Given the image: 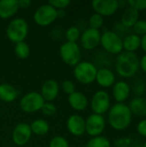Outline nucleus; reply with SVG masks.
<instances>
[{
  "label": "nucleus",
  "instance_id": "nucleus-29",
  "mask_svg": "<svg viewBox=\"0 0 146 147\" xmlns=\"http://www.w3.org/2000/svg\"><path fill=\"white\" fill-rule=\"evenodd\" d=\"M104 24V17L97 13L92 14L89 18V25L90 28L99 30Z\"/></svg>",
  "mask_w": 146,
  "mask_h": 147
},
{
  "label": "nucleus",
  "instance_id": "nucleus-11",
  "mask_svg": "<svg viewBox=\"0 0 146 147\" xmlns=\"http://www.w3.org/2000/svg\"><path fill=\"white\" fill-rule=\"evenodd\" d=\"M95 13L102 16H111L119 9V2L117 0H94L91 3Z\"/></svg>",
  "mask_w": 146,
  "mask_h": 147
},
{
  "label": "nucleus",
  "instance_id": "nucleus-36",
  "mask_svg": "<svg viewBox=\"0 0 146 147\" xmlns=\"http://www.w3.org/2000/svg\"><path fill=\"white\" fill-rule=\"evenodd\" d=\"M133 144V140L129 137H122L117 139L114 142V147H131Z\"/></svg>",
  "mask_w": 146,
  "mask_h": 147
},
{
  "label": "nucleus",
  "instance_id": "nucleus-23",
  "mask_svg": "<svg viewBox=\"0 0 146 147\" xmlns=\"http://www.w3.org/2000/svg\"><path fill=\"white\" fill-rule=\"evenodd\" d=\"M19 95L18 90L11 84L3 83L0 84V100L4 102H14Z\"/></svg>",
  "mask_w": 146,
  "mask_h": 147
},
{
  "label": "nucleus",
  "instance_id": "nucleus-42",
  "mask_svg": "<svg viewBox=\"0 0 146 147\" xmlns=\"http://www.w3.org/2000/svg\"><path fill=\"white\" fill-rule=\"evenodd\" d=\"M131 147H142V144L139 143V142H134L132 144Z\"/></svg>",
  "mask_w": 146,
  "mask_h": 147
},
{
  "label": "nucleus",
  "instance_id": "nucleus-37",
  "mask_svg": "<svg viewBox=\"0 0 146 147\" xmlns=\"http://www.w3.org/2000/svg\"><path fill=\"white\" fill-rule=\"evenodd\" d=\"M114 32H115V33H116L117 34H119L120 37H121V35H125V36L127 35V34H128V32L130 31V28H126L123 24L120 23V22L115 23V25H114Z\"/></svg>",
  "mask_w": 146,
  "mask_h": 147
},
{
  "label": "nucleus",
  "instance_id": "nucleus-35",
  "mask_svg": "<svg viewBox=\"0 0 146 147\" xmlns=\"http://www.w3.org/2000/svg\"><path fill=\"white\" fill-rule=\"evenodd\" d=\"M61 87H62V90H64L65 93L68 94V95H71L72 93H74L76 90V86H75V84L69 80V79H66V80H64L62 82V84H61Z\"/></svg>",
  "mask_w": 146,
  "mask_h": 147
},
{
  "label": "nucleus",
  "instance_id": "nucleus-20",
  "mask_svg": "<svg viewBox=\"0 0 146 147\" xmlns=\"http://www.w3.org/2000/svg\"><path fill=\"white\" fill-rule=\"evenodd\" d=\"M139 19V12L128 6L123 11L120 17V23L127 28H132Z\"/></svg>",
  "mask_w": 146,
  "mask_h": 147
},
{
  "label": "nucleus",
  "instance_id": "nucleus-31",
  "mask_svg": "<svg viewBox=\"0 0 146 147\" xmlns=\"http://www.w3.org/2000/svg\"><path fill=\"white\" fill-rule=\"evenodd\" d=\"M49 147H70V146L65 138L62 136H55L51 140Z\"/></svg>",
  "mask_w": 146,
  "mask_h": 147
},
{
  "label": "nucleus",
  "instance_id": "nucleus-38",
  "mask_svg": "<svg viewBox=\"0 0 146 147\" xmlns=\"http://www.w3.org/2000/svg\"><path fill=\"white\" fill-rule=\"evenodd\" d=\"M137 132L140 136L146 138V119L141 120L138 123V125H137Z\"/></svg>",
  "mask_w": 146,
  "mask_h": 147
},
{
  "label": "nucleus",
  "instance_id": "nucleus-4",
  "mask_svg": "<svg viewBox=\"0 0 146 147\" xmlns=\"http://www.w3.org/2000/svg\"><path fill=\"white\" fill-rule=\"evenodd\" d=\"M97 67L89 61H80L74 66L73 74L77 82L82 84H90L96 81Z\"/></svg>",
  "mask_w": 146,
  "mask_h": 147
},
{
  "label": "nucleus",
  "instance_id": "nucleus-10",
  "mask_svg": "<svg viewBox=\"0 0 146 147\" xmlns=\"http://www.w3.org/2000/svg\"><path fill=\"white\" fill-rule=\"evenodd\" d=\"M106 128V120L103 115L91 114L85 120V133L91 137L101 136Z\"/></svg>",
  "mask_w": 146,
  "mask_h": 147
},
{
  "label": "nucleus",
  "instance_id": "nucleus-3",
  "mask_svg": "<svg viewBox=\"0 0 146 147\" xmlns=\"http://www.w3.org/2000/svg\"><path fill=\"white\" fill-rule=\"evenodd\" d=\"M28 34V24L23 18L17 17L9 22L6 28V35L8 39L16 44L24 41Z\"/></svg>",
  "mask_w": 146,
  "mask_h": 147
},
{
  "label": "nucleus",
  "instance_id": "nucleus-19",
  "mask_svg": "<svg viewBox=\"0 0 146 147\" xmlns=\"http://www.w3.org/2000/svg\"><path fill=\"white\" fill-rule=\"evenodd\" d=\"M19 9L17 0H1L0 1V18L9 19L14 16Z\"/></svg>",
  "mask_w": 146,
  "mask_h": 147
},
{
  "label": "nucleus",
  "instance_id": "nucleus-21",
  "mask_svg": "<svg viewBox=\"0 0 146 147\" xmlns=\"http://www.w3.org/2000/svg\"><path fill=\"white\" fill-rule=\"evenodd\" d=\"M128 107L133 115H136L138 117H146V98L145 97L135 96L130 101Z\"/></svg>",
  "mask_w": 146,
  "mask_h": 147
},
{
  "label": "nucleus",
  "instance_id": "nucleus-1",
  "mask_svg": "<svg viewBox=\"0 0 146 147\" xmlns=\"http://www.w3.org/2000/svg\"><path fill=\"white\" fill-rule=\"evenodd\" d=\"M133 114L126 103H115L108 110V121L109 126L116 131L126 129L132 123Z\"/></svg>",
  "mask_w": 146,
  "mask_h": 147
},
{
  "label": "nucleus",
  "instance_id": "nucleus-41",
  "mask_svg": "<svg viewBox=\"0 0 146 147\" xmlns=\"http://www.w3.org/2000/svg\"><path fill=\"white\" fill-rule=\"evenodd\" d=\"M140 48H142V50L146 53V34L141 37V47H140Z\"/></svg>",
  "mask_w": 146,
  "mask_h": 147
},
{
  "label": "nucleus",
  "instance_id": "nucleus-27",
  "mask_svg": "<svg viewBox=\"0 0 146 147\" xmlns=\"http://www.w3.org/2000/svg\"><path fill=\"white\" fill-rule=\"evenodd\" d=\"M80 36H81V32L79 28L76 26H71L68 28L65 32V38L66 40L69 42L77 43V41L80 39Z\"/></svg>",
  "mask_w": 146,
  "mask_h": 147
},
{
  "label": "nucleus",
  "instance_id": "nucleus-24",
  "mask_svg": "<svg viewBox=\"0 0 146 147\" xmlns=\"http://www.w3.org/2000/svg\"><path fill=\"white\" fill-rule=\"evenodd\" d=\"M29 126H30L32 134H34L37 136L46 135L49 132V129H50L48 122L43 119L35 120Z\"/></svg>",
  "mask_w": 146,
  "mask_h": 147
},
{
  "label": "nucleus",
  "instance_id": "nucleus-12",
  "mask_svg": "<svg viewBox=\"0 0 146 147\" xmlns=\"http://www.w3.org/2000/svg\"><path fill=\"white\" fill-rule=\"evenodd\" d=\"M101 32L97 29L87 28L85 29L80 36V44L82 47L85 50H93L96 48L101 42Z\"/></svg>",
  "mask_w": 146,
  "mask_h": 147
},
{
  "label": "nucleus",
  "instance_id": "nucleus-9",
  "mask_svg": "<svg viewBox=\"0 0 146 147\" xmlns=\"http://www.w3.org/2000/svg\"><path fill=\"white\" fill-rule=\"evenodd\" d=\"M90 108L93 114L103 115L111 108V99L109 94L105 90L96 91L90 101Z\"/></svg>",
  "mask_w": 146,
  "mask_h": 147
},
{
  "label": "nucleus",
  "instance_id": "nucleus-8",
  "mask_svg": "<svg viewBox=\"0 0 146 147\" xmlns=\"http://www.w3.org/2000/svg\"><path fill=\"white\" fill-rule=\"evenodd\" d=\"M45 103V100L41 96L40 93L32 91L25 94L21 101L20 107L25 113H34L40 111Z\"/></svg>",
  "mask_w": 146,
  "mask_h": 147
},
{
  "label": "nucleus",
  "instance_id": "nucleus-6",
  "mask_svg": "<svg viewBox=\"0 0 146 147\" xmlns=\"http://www.w3.org/2000/svg\"><path fill=\"white\" fill-rule=\"evenodd\" d=\"M59 55L65 64L75 66L81 61L82 52L77 43L65 41L59 47Z\"/></svg>",
  "mask_w": 146,
  "mask_h": 147
},
{
  "label": "nucleus",
  "instance_id": "nucleus-17",
  "mask_svg": "<svg viewBox=\"0 0 146 147\" xmlns=\"http://www.w3.org/2000/svg\"><path fill=\"white\" fill-rule=\"evenodd\" d=\"M115 75L108 67H101L97 70L96 81L102 88H109L115 84Z\"/></svg>",
  "mask_w": 146,
  "mask_h": 147
},
{
  "label": "nucleus",
  "instance_id": "nucleus-14",
  "mask_svg": "<svg viewBox=\"0 0 146 147\" xmlns=\"http://www.w3.org/2000/svg\"><path fill=\"white\" fill-rule=\"evenodd\" d=\"M66 127L71 135L80 137L85 134V120L79 115H71L67 119Z\"/></svg>",
  "mask_w": 146,
  "mask_h": 147
},
{
  "label": "nucleus",
  "instance_id": "nucleus-22",
  "mask_svg": "<svg viewBox=\"0 0 146 147\" xmlns=\"http://www.w3.org/2000/svg\"><path fill=\"white\" fill-rule=\"evenodd\" d=\"M122 43L124 51L135 53L141 47V37L133 33H130L122 39Z\"/></svg>",
  "mask_w": 146,
  "mask_h": 147
},
{
  "label": "nucleus",
  "instance_id": "nucleus-32",
  "mask_svg": "<svg viewBox=\"0 0 146 147\" xmlns=\"http://www.w3.org/2000/svg\"><path fill=\"white\" fill-rule=\"evenodd\" d=\"M40 110L43 113V115H45L46 116H52L57 112V107L52 102H45V103L43 104Z\"/></svg>",
  "mask_w": 146,
  "mask_h": 147
},
{
  "label": "nucleus",
  "instance_id": "nucleus-25",
  "mask_svg": "<svg viewBox=\"0 0 146 147\" xmlns=\"http://www.w3.org/2000/svg\"><path fill=\"white\" fill-rule=\"evenodd\" d=\"M85 147H111V142L105 136L92 137L87 143Z\"/></svg>",
  "mask_w": 146,
  "mask_h": 147
},
{
  "label": "nucleus",
  "instance_id": "nucleus-7",
  "mask_svg": "<svg viewBox=\"0 0 146 147\" xmlns=\"http://www.w3.org/2000/svg\"><path fill=\"white\" fill-rule=\"evenodd\" d=\"M58 18V10L49 3L40 5L34 14V21L41 27H46L53 23Z\"/></svg>",
  "mask_w": 146,
  "mask_h": 147
},
{
  "label": "nucleus",
  "instance_id": "nucleus-2",
  "mask_svg": "<svg viewBox=\"0 0 146 147\" xmlns=\"http://www.w3.org/2000/svg\"><path fill=\"white\" fill-rule=\"evenodd\" d=\"M139 70V58L136 53L123 51L117 55L115 60V71L119 76L124 78L134 77Z\"/></svg>",
  "mask_w": 146,
  "mask_h": 147
},
{
  "label": "nucleus",
  "instance_id": "nucleus-40",
  "mask_svg": "<svg viewBox=\"0 0 146 147\" xmlns=\"http://www.w3.org/2000/svg\"><path fill=\"white\" fill-rule=\"evenodd\" d=\"M139 69H141L145 73H146V53L139 59Z\"/></svg>",
  "mask_w": 146,
  "mask_h": 147
},
{
  "label": "nucleus",
  "instance_id": "nucleus-34",
  "mask_svg": "<svg viewBox=\"0 0 146 147\" xmlns=\"http://www.w3.org/2000/svg\"><path fill=\"white\" fill-rule=\"evenodd\" d=\"M127 3L128 6L133 8L139 12L146 9V0H129L127 1Z\"/></svg>",
  "mask_w": 146,
  "mask_h": 147
},
{
  "label": "nucleus",
  "instance_id": "nucleus-13",
  "mask_svg": "<svg viewBox=\"0 0 146 147\" xmlns=\"http://www.w3.org/2000/svg\"><path fill=\"white\" fill-rule=\"evenodd\" d=\"M32 131L30 126L25 122L17 124L12 132V140L18 146H25L30 140Z\"/></svg>",
  "mask_w": 146,
  "mask_h": 147
},
{
  "label": "nucleus",
  "instance_id": "nucleus-33",
  "mask_svg": "<svg viewBox=\"0 0 146 147\" xmlns=\"http://www.w3.org/2000/svg\"><path fill=\"white\" fill-rule=\"evenodd\" d=\"M47 3L57 10H64L70 5L71 2L69 0H49Z\"/></svg>",
  "mask_w": 146,
  "mask_h": 147
},
{
  "label": "nucleus",
  "instance_id": "nucleus-39",
  "mask_svg": "<svg viewBox=\"0 0 146 147\" xmlns=\"http://www.w3.org/2000/svg\"><path fill=\"white\" fill-rule=\"evenodd\" d=\"M32 2L30 0H18V5L19 9H28L31 6Z\"/></svg>",
  "mask_w": 146,
  "mask_h": 147
},
{
  "label": "nucleus",
  "instance_id": "nucleus-18",
  "mask_svg": "<svg viewBox=\"0 0 146 147\" xmlns=\"http://www.w3.org/2000/svg\"><path fill=\"white\" fill-rule=\"evenodd\" d=\"M68 102L70 106L77 111H83L89 105L87 96L80 91H75L74 93L69 95Z\"/></svg>",
  "mask_w": 146,
  "mask_h": 147
},
{
  "label": "nucleus",
  "instance_id": "nucleus-15",
  "mask_svg": "<svg viewBox=\"0 0 146 147\" xmlns=\"http://www.w3.org/2000/svg\"><path fill=\"white\" fill-rule=\"evenodd\" d=\"M40 93L45 102H52L58 97L59 93V85L56 80L47 79L43 83Z\"/></svg>",
  "mask_w": 146,
  "mask_h": 147
},
{
  "label": "nucleus",
  "instance_id": "nucleus-43",
  "mask_svg": "<svg viewBox=\"0 0 146 147\" xmlns=\"http://www.w3.org/2000/svg\"><path fill=\"white\" fill-rule=\"evenodd\" d=\"M142 147H146V140L142 144Z\"/></svg>",
  "mask_w": 146,
  "mask_h": 147
},
{
  "label": "nucleus",
  "instance_id": "nucleus-28",
  "mask_svg": "<svg viewBox=\"0 0 146 147\" xmlns=\"http://www.w3.org/2000/svg\"><path fill=\"white\" fill-rule=\"evenodd\" d=\"M131 91H133V94L138 97L143 96L146 92V84L145 81L142 79H137L134 81L133 86L131 87Z\"/></svg>",
  "mask_w": 146,
  "mask_h": 147
},
{
  "label": "nucleus",
  "instance_id": "nucleus-26",
  "mask_svg": "<svg viewBox=\"0 0 146 147\" xmlns=\"http://www.w3.org/2000/svg\"><path fill=\"white\" fill-rule=\"evenodd\" d=\"M15 53L21 59H25L28 58L30 53L29 46L25 41L16 43L15 46Z\"/></svg>",
  "mask_w": 146,
  "mask_h": 147
},
{
  "label": "nucleus",
  "instance_id": "nucleus-5",
  "mask_svg": "<svg viewBox=\"0 0 146 147\" xmlns=\"http://www.w3.org/2000/svg\"><path fill=\"white\" fill-rule=\"evenodd\" d=\"M102 48L109 54L118 55L123 52L122 37L115 32L108 30L101 35V42Z\"/></svg>",
  "mask_w": 146,
  "mask_h": 147
},
{
  "label": "nucleus",
  "instance_id": "nucleus-30",
  "mask_svg": "<svg viewBox=\"0 0 146 147\" xmlns=\"http://www.w3.org/2000/svg\"><path fill=\"white\" fill-rule=\"evenodd\" d=\"M133 34L142 37L146 34V20L145 19H139V21L133 25L132 28Z\"/></svg>",
  "mask_w": 146,
  "mask_h": 147
},
{
  "label": "nucleus",
  "instance_id": "nucleus-16",
  "mask_svg": "<svg viewBox=\"0 0 146 147\" xmlns=\"http://www.w3.org/2000/svg\"><path fill=\"white\" fill-rule=\"evenodd\" d=\"M113 96L116 103H124L131 94V86L126 81H119L113 85Z\"/></svg>",
  "mask_w": 146,
  "mask_h": 147
}]
</instances>
